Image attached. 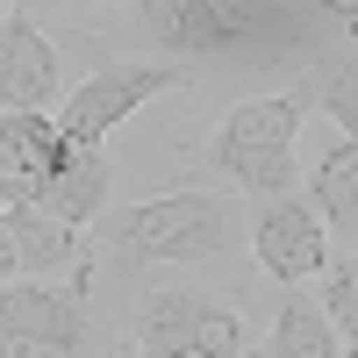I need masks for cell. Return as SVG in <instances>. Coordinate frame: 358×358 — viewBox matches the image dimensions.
I'll return each mask as SVG.
<instances>
[{
    "instance_id": "4",
    "label": "cell",
    "mask_w": 358,
    "mask_h": 358,
    "mask_svg": "<svg viewBox=\"0 0 358 358\" xmlns=\"http://www.w3.org/2000/svg\"><path fill=\"white\" fill-rule=\"evenodd\" d=\"M86 351H94V322L79 294H57L43 280L0 287V358H86Z\"/></svg>"
},
{
    "instance_id": "1",
    "label": "cell",
    "mask_w": 358,
    "mask_h": 358,
    "mask_svg": "<svg viewBox=\"0 0 358 358\" xmlns=\"http://www.w3.org/2000/svg\"><path fill=\"white\" fill-rule=\"evenodd\" d=\"M236 201L208 194V187H172V194H151L108 215V258L122 265H201V258H222L236 251Z\"/></svg>"
},
{
    "instance_id": "3",
    "label": "cell",
    "mask_w": 358,
    "mask_h": 358,
    "mask_svg": "<svg viewBox=\"0 0 358 358\" xmlns=\"http://www.w3.org/2000/svg\"><path fill=\"white\" fill-rule=\"evenodd\" d=\"M136 351L143 358H244L251 330L229 301H215L201 287H151L143 322H136Z\"/></svg>"
},
{
    "instance_id": "2",
    "label": "cell",
    "mask_w": 358,
    "mask_h": 358,
    "mask_svg": "<svg viewBox=\"0 0 358 358\" xmlns=\"http://www.w3.org/2000/svg\"><path fill=\"white\" fill-rule=\"evenodd\" d=\"M308 122V94H258L236 101L215 129H208V158L229 172V187H244L251 201H294V143Z\"/></svg>"
},
{
    "instance_id": "5",
    "label": "cell",
    "mask_w": 358,
    "mask_h": 358,
    "mask_svg": "<svg viewBox=\"0 0 358 358\" xmlns=\"http://www.w3.org/2000/svg\"><path fill=\"white\" fill-rule=\"evenodd\" d=\"M172 86H187L179 65H143V57H129V65H101L94 79L65 86V101H57V129H65L72 143H94V151H101V136H115V122H129L143 101L172 94Z\"/></svg>"
},
{
    "instance_id": "8",
    "label": "cell",
    "mask_w": 358,
    "mask_h": 358,
    "mask_svg": "<svg viewBox=\"0 0 358 358\" xmlns=\"http://www.w3.org/2000/svg\"><path fill=\"white\" fill-rule=\"evenodd\" d=\"M57 43L29 15H0V108L8 115H43L57 101Z\"/></svg>"
},
{
    "instance_id": "11",
    "label": "cell",
    "mask_w": 358,
    "mask_h": 358,
    "mask_svg": "<svg viewBox=\"0 0 358 358\" xmlns=\"http://www.w3.org/2000/svg\"><path fill=\"white\" fill-rule=\"evenodd\" d=\"M244 358H344L330 315H322V301H301V294H287V308L273 315V337H265V351H244Z\"/></svg>"
},
{
    "instance_id": "10",
    "label": "cell",
    "mask_w": 358,
    "mask_h": 358,
    "mask_svg": "<svg viewBox=\"0 0 358 358\" xmlns=\"http://www.w3.org/2000/svg\"><path fill=\"white\" fill-rule=\"evenodd\" d=\"M136 22L172 50H236L244 43V15L215 8V0H151V8H136Z\"/></svg>"
},
{
    "instance_id": "7",
    "label": "cell",
    "mask_w": 358,
    "mask_h": 358,
    "mask_svg": "<svg viewBox=\"0 0 358 358\" xmlns=\"http://www.w3.org/2000/svg\"><path fill=\"white\" fill-rule=\"evenodd\" d=\"M108 194H115V165H108V151L65 136V151H57V165L36 179L29 208H36V215H50V222H65V229H86V222H101Z\"/></svg>"
},
{
    "instance_id": "16",
    "label": "cell",
    "mask_w": 358,
    "mask_h": 358,
    "mask_svg": "<svg viewBox=\"0 0 358 358\" xmlns=\"http://www.w3.org/2000/svg\"><path fill=\"white\" fill-rule=\"evenodd\" d=\"M344 358H358V351H351V344H344Z\"/></svg>"
},
{
    "instance_id": "9",
    "label": "cell",
    "mask_w": 358,
    "mask_h": 358,
    "mask_svg": "<svg viewBox=\"0 0 358 358\" xmlns=\"http://www.w3.org/2000/svg\"><path fill=\"white\" fill-rule=\"evenodd\" d=\"M79 258V229L36 215V208H0V287H15L29 273H57Z\"/></svg>"
},
{
    "instance_id": "15",
    "label": "cell",
    "mask_w": 358,
    "mask_h": 358,
    "mask_svg": "<svg viewBox=\"0 0 358 358\" xmlns=\"http://www.w3.org/2000/svg\"><path fill=\"white\" fill-rule=\"evenodd\" d=\"M322 15H330V22H344V36H358V0H330Z\"/></svg>"
},
{
    "instance_id": "6",
    "label": "cell",
    "mask_w": 358,
    "mask_h": 358,
    "mask_svg": "<svg viewBox=\"0 0 358 358\" xmlns=\"http://www.w3.org/2000/svg\"><path fill=\"white\" fill-rule=\"evenodd\" d=\"M251 258H258V273L265 280H315V273H330V229H322V215L308 201H273V208H258V222H251Z\"/></svg>"
},
{
    "instance_id": "13",
    "label": "cell",
    "mask_w": 358,
    "mask_h": 358,
    "mask_svg": "<svg viewBox=\"0 0 358 358\" xmlns=\"http://www.w3.org/2000/svg\"><path fill=\"white\" fill-rule=\"evenodd\" d=\"M308 101L344 129V143H358V50H344L337 65H322V72L308 79Z\"/></svg>"
},
{
    "instance_id": "14",
    "label": "cell",
    "mask_w": 358,
    "mask_h": 358,
    "mask_svg": "<svg viewBox=\"0 0 358 358\" xmlns=\"http://www.w3.org/2000/svg\"><path fill=\"white\" fill-rule=\"evenodd\" d=\"M322 315H330V330H344V344L358 351V251L330 258V273H322Z\"/></svg>"
},
{
    "instance_id": "12",
    "label": "cell",
    "mask_w": 358,
    "mask_h": 358,
    "mask_svg": "<svg viewBox=\"0 0 358 358\" xmlns=\"http://www.w3.org/2000/svg\"><path fill=\"white\" fill-rule=\"evenodd\" d=\"M315 215H322V229H337L344 244H358V143H337L330 151V165L315 172Z\"/></svg>"
}]
</instances>
